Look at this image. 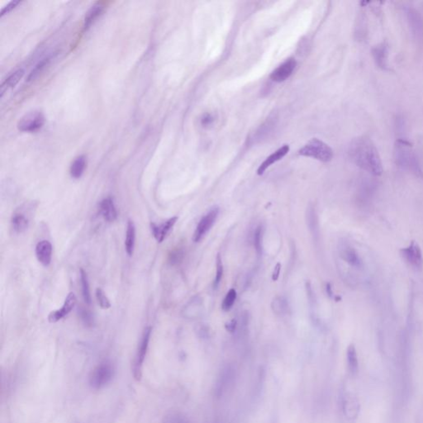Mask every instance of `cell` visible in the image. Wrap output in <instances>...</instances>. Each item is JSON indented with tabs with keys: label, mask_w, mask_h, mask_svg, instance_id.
<instances>
[{
	"label": "cell",
	"mask_w": 423,
	"mask_h": 423,
	"mask_svg": "<svg viewBox=\"0 0 423 423\" xmlns=\"http://www.w3.org/2000/svg\"><path fill=\"white\" fill-rule=\"evenodd\" d=\"M348 155L357 166L375 176L383 174L382 160L378 149L369 138L360 137L353 140L348 148Z\"/></svg>",
	"instance_id": "1"
},
{
	"label": "cell",
	"mask_w": 423,
	"mask_h": 423,
	"mask_svg": "<svg viewBox=\"0 0 423 423\" xmlns=\"http://www.w3.org/2000/svg\"><path fill=\"white\" fill-rule=\"evenodd\" d=\"M394 160L398 166L416 174H421V168L412 145L405 140H398L394 147Z\"/></svg>",
	"instance_id": "2"
},
{
	"label": "cell",
	"mask_w": 423,
	"mask_h": 423,
	"mask_svg": "<svg viewBox=\"0 0 423 423\" xmlns=\"http://www.w3.org/2000/svg\"><path fill=\"white\" fill-rule=\"evenodd\" d=\"M298 154L306 157L314 158L323 162H328L333 158L332 149L317 138H313L300 149Z\"/></svg>",
	"instance_id": "3"
},
{
	"label": "cell",
	"mask_w": 423,
	"mask_h": 423,
	"mask_svg": "<svg viewBox=\"0 0 423 423\" xmlns=\"http://www.w3.org/2000/svg\"><path fill=\"white\" fill-rule=\"evenodd\" d=\"M35 208L33 203H26L17 208L11 218L12 228L16 233H23L28 228Z\"/></svg>",
	"instance_id": "4"
},
{
	"label": "cell",
	"mask_w": 423,
	"mask_h": 423,
	"mask_svg": "<svg viewBox=\"0 0 423 423\" xmlns=\"http://www.w3.org/2000/svg\"><path fill=\"white\" fill-rule=\"evenodd\" d=\"M114 375V370L112 365L108 362H103L97 366L92 371L89 378V383L92 388L100 389L111 382Z\"/></svg>",
	"instance_id": "5"
},
{
	"label": "cell",
	"mask_w": 423,
	"mask_h": 423,
	"mask_svg": "<svg viewBox=\"0 0 423 423\" xmlns=\"http://www.w3.org/2000/svg\"><path fill=\"white\" fill-rule=\"evenodd\" d=\"M400 255L406 263L416 270H422L423 255L418 243L412 240L409 245L400 250Z\"/></svg>",
	"instance_id": "6"
},
{
	"label": "cell",
	"mask_w": 423,
	"mask_h": 423,
	"mask_svg": "<svg viewBox=\"0 0 423 423\" xmlns=\"http://www.w3.org/2000/svg\"><path fill=\"white\" fill-rule=\"evenodd\" d=\"M219 214V208L217 206L213 207L208 213L202 217L199 221L197 227L195 229V232L193 234V240L195 243H199L202 238L205 236L213 224L215 223L216 220Z\"/></svg>",
	"instance_id": "7"
},
{
	"label": "cell",
	"mask_w": 423,
	"mask_h": 423,
	"mask_svg": "<svg viewBox=\"0 0 423 423\" xmlns=\"http://www.w3.org/2000/svg\"><path fill=\"white\" fill-rule=\"evenodd\" d=\"M151 330L152 329H151V327H147L145 328L139 345H138V351H137L135 362H134V367H133L134 376L138 379L141 377L142 366H143L145 358L147 355L149 342H150V339H151Z\"/></svg>",
	"instance_id": "8"
},
{
	"label": "cell",
	"mask_w": 423,
	"mask_h": 423,
	"mask_svg": "<svg viewBox=\"0 0 423 423\" xmlns=\"http://www.w3.org/2000/svg\"><path fill=\"white\" fill-rule=\"evenodd\" d=\"M45 123V117L41 112L34 111L23 116L19 120L18 128L21 132L34 133L42 128Z\"/></svg>",
	"instance_id": "9"
},
{
	"label": "cell",
	"mask_w": 423,
	"mask_h": 423,
	"mask_svg": "<svg viewBox=\"0 0 423 423\" xmlns=\"http://www.w3.org/2000/svg\"><path fill=\"white\" fill-rule=\"evenodd\" d=\"M339 255L345 262L356 269L363 267V261L356 250L346 241H340L338 245Z\"/></svg>",
	"instance_id": "10"
},
{
	"label": "cell",
	"mask_w": 423,
	"mask_h": 423,
	"mask_svg": "<svg viewBox=\"0 0 423 423\" xmlns=\"http://www.w3.org/2000/svg\"><path fill=\"white\" fill-rule=\"evenodd\" d=\"M234 379H235V369L231 365L226 366L222 369L216 383L215 390H214V393L217 398L223 395V394L227 391V389L233 383Z\"/></svg>",
	"instance_id": "11"
},
{
	"label": "cell",
	"mask_w": 423,
	"mask_h": 423,
	"mask_svg": "<svg viewBox=\"0 0 423 423\" xmlns=\"http://www.w3.org/2000/svg\"><path fill=\"white\" fill-rule=\"evenodd\" d=\"M76 301L77 299L75 293H70L65 300L64 305L62 307V309L50 313L48 316L49 322L51 323H57L65 317H67L76 306Z\"/></svg>",
	"instance_id": "12"
},
{
	"label": "cell",
	"mask_w": 423,
	"mask_h": 423,
	"mask_svg": "<svg viewBox=\"0 0 423 423\" xmlns=\"http://www.w3.org/2000/svg\"><path fill=\"white\" fill-rule=\"evenodd\" d=\"M296 65H297V62L295 59L293 58H289L273 71L270 75V78L275 82H283L290 77L295 69Z\"/></svg>",
	"instance_id": "13"
},
{
	"label": "cell",
	"mask_w": 423,
	"mask_h": 423,
	"mask_svg": "<svg viewBox=\"0 0 423 423\" xmlns=\"http://www.w3.org/2000/svg\"><path fill=\"white\" fill-rule=\"evenodd\" d=\"M177 220H178V217H173L166 220L161 224L157 225L156 223H151V232L153 234L154 237L157 240L158 243H162L163 240H165L166 236L169 235V232L174 227V224L176 223Z\"/></svg>",
	"instance_id": "14"
},
{
	"label": "cell",
	"mask_w": 423,
	"mask_h": 423,
	"mask_svg": "<svg viewBox=\"0 0 423 423\" xmlns=\"http://www.w3.org/2000/svg\"><path fill=\"white\" fill-rule=\"evenodd\" d=\"M36 256L43 266H50L52 258V246L48 240H41L36 247Z\"/></svg>",
	"instance_id": "15"
},
{
	"label": "cell",
	"mask_w": 423,
	"mask_h": 423,
	"mask_svg": "<svg viewBox=\"0 0 423 423\" xmlns=\"http://www.w3.org/2000/svg\"><path fill=\"white\" fill-rule=\"evenodd\" d=\"M99 213L103 219L108 222H113L117 218V212L112 197L103 199L99 204Z\"/></svg>",
	"instance_id": "16"
},
{
	"label": "cell",
	"mask_w": 423,
	"mask_h": 423,
	"mask_svg": "<svg viewBox=\"0 0 423 423\" xmlns=\"http://www.w3.org/2000/svg\"><path fill=\"white\" fill-rule=\"evenodd\" d=\"M406 14L412 33L416 37H421L423 35V20L420 14L412 8L407 9Z\"/></svg>",
	"instance_id": "17"
},
{
	"label": "cell",
	"mask_w": 423,
	"mask_h": 423,
	"mask_svg": "<svg viewBox=\"0 0 423 423\" xmlns=\"http://www.w3.org/2000/svg\"><path fill=\"white\" fill-rule=\"evenodd\" d=\"M288 151H289V146L284 145L281 148H279L275 152L271 154L270 156H268L266 160H264V162L259 166L258 169H257V174L259 175H262L266 169L270 167V165L281 160L282 158L288 153Z\"/></svg>",
	"instance_id": "18"
},
{
	"label": "cell",
	"mask_w": 423,
	"mask_h": 423,
	"mask_svg": "<svg viewBox=\"0 0 423 423\" xmlns=\"http://www.w3.org/2000/svg\"><path fill=\"white\" fill-rule=\"evenodd\" d=\"M374 59H375L378 67L385 70L388 68V55H389V47L384 42L375 46L372 50Z\"/></svg>",
	"instance_id": "19"
},
{
	"label": "cell",
	"mask_w": 423,
	"mask_h": 423,
	"mask_svg": "<svg viewBox=\"0 0 423 423\" xmlns=\"http://www.w3.org/2000/svg\"><path fill=\"white\" fill-rule=\"evenodd\" d=\"M136 226L132 220H128L127 225L126 238H125V250L127 254L133 256L135 249Z\"/></svg>",
	"instance_id": "20"
},
{
	"label": "cell",
	"mask_w": 423,
	"mask_h": 423,
	"mask_svg": "<svg viewBox=\"0 0 423 423\" xmlns=\"http://www.w3.org/2000/svg\"><path fill=\"white\" fill-rule=\"evenodd\" d=\"M306 218L307 224L311 231L312 235L316 240H318L319 237V226H318V215H317L314 205H309L307 209Z\"/></svg>",
	"instance_id": "21"
},
{
	"label": "cell",
	"mask_w": 423,
	"mask_h": 423,
	"mask_svg": "<svg viewBox=\"0 0 423 423\" xmlns=\"http://www.w3.org/2000/svg\"><path fill=\"white\" fill-rule=\"evenodd\" d=\"M86 165H87V160L85 156L76 157L70 168V174L71 177L74 178H80L85 172Z\"/></svg>",
	"instance_id": "22"
},
{
	"label": "cell",
	"mask_w": 423,
	"mask_h": 423,
	"mask_svg": "<svg viewBox=\"0 0 423 423\" xmlns=\"http://www.w3.org/2000/svg\"><path fill=\"white\" fill-rule=\"evenodd\" d=\"M103 11V5L101 3H96L95 5H93L87 14L85 15V28L88 29L90 28V26L96 21V19L100 16Z\"/></svg>",
	"instance_id": "23"
},
{
	"label": "cell",
	"mask_w": 423,
	"mask_h": 423,
	"mask_svg": "<svg viewBox=\"0 0 423 423\" xmlns=\"http://www.w3.org/2000/svg\"><path fill=\"white\" fill-rule=\"evenodd\" d=\"M347 357L348 368L350 370V373L355 375L358 371V358H357L356 350L354 345H349L346 352Z\"/></svg>",
	"instance_id": "24"
},
{
	"label": "cell",
	"mask_w": 423,
	"mask_h": 423,
	"mask_svg": "<svg viewBox=\"0 0 423 423\" xmlns=\"http://www.w3.org/2000/svg\"><path fill=\"white\" fill-rule=\"evenodd\" d=\"M23 75H24V71L23 69L17 70L14 71V73H12L3 84L1 86V94H4L5 89L8 88L14 87L15 85L19 82V80L23 78Z\"/></svg>",
	"instance_id": "25"
},
{
	"label": "cell",
	"mask_w": 423,
	"mask_h": 423,
	"mask_svg": "<svg viewBox=\"0 0 423 423\" xmlns=\"http://www.w3.org/2000/svg\"><path fill=\"white\" fill-rule=\"evenodd\" d=\"M358 403L355 398L352 397H346L343 401V411L345 416L353 418L356 416L357 411H358Z\"/></svg>",
	"instance_id": "26"
},
{
	"label": "cell",
	"mask_w": 423,
	"mask_h": 423,
	"mask_svg": "<svg viewBox=\"0 0 423 423\" xmlns=\"http://www.w3.org/2000/svg\"><path fill=\"white\" fill-rule=\"evenodd\" d=\"M80 283H81V287H82V294L84 300L88 305H91V295H90L89 279H88L87 274L83 269L80 270Z\"/></svg>",
	"instance_id": "27"
},
{
	"label": "cell",
	"mask_w": 423,
	"mask_h": 423,
	"mask_svg": "<svg viewBox=\"0 0 423 423\" xmlns=\"http://www.w3.org/2000/svg\"><path fill=\"white\" fill-rule=\"evenodd\" d=\"M263 236L264 227L260 224L256 227L254 232V247L258 256H261L263 251Z\"/></svg>",
	"instance_id": "28"
},
{
	"label": "cell",
	"mask_w": 423,
	"mask_h": 423,
	"mask_svg": "<svg viewBox=\"0 0 423 423\" xmlns=\"http://www.w3.org/2000/svg\"><path fill=\"white\" fill-rule=\"evenodd\" d=\"M49 61H50L49 58L42 59L32 69V71L30 72L29 76H28V82L36 80L43 72L45 68L48 66Z\"/></svg>",
	"instance_id": "29"
},
{
	"label": "cell",
	"mask_w": 423,
	"mask_h": 423,
	"mask_svg": "<svg viewBox=\"0 0 423 423\" xmlns=\"http://www.w3.org/2000/svg\"><path fill=\"white\" fill-rule=\"evenodd\" d=\"M216 261H217V262H216V276L214 281H213V288L217 289L220 283L222 281V276H223V263H222L221 255H217Z\"/></svg>",
	"instance_id": "30"
},
{
	"label": "cell",
	"mask_w": 423,
	"mask_h": 423,
	"mask_svg": "<svg viewBox=\"0 0 423 423\" xmlns=\"http://www.w3.org/2000/svg\"><path fill=\"white\" fill-rule=\"evenodd\" d=\"M236 299V291L234 288H231L226 293V297L222 302V309L223 311L228 312L235 304Z\"/></svg>",
	"instance_id": "31"
},
{
	"label": "cell",
	"mask_w": 423,
	"mask_h": 423,
	"mask_svg": "<svg viewBox=\"0 0 423 423\" xmlns=\"http://www.w3.org/2000/svg\"><path fill=\"white\" fill-rule=\"evenodd\" d=\"M272 309L277 314H284L288 309V305L283 297H276L272 303Z\"/></svg>",
	"instance_id": "32"
},
{
	"label": "cell",
	"mask_w": 423,
	"mask_h": 423,
	"mask_svg": "<svg viewBox=\"0 0 423 423\" xmlns=\"http://www.w3.org/2000/svg\"><path fill=\"white\" fill-rule=\"evenodd\" d=\"M95 294H96L97 301H98V304H99L101 309H108L111 308L110 300L108 299V297H107L106 293H104V291L102 288H97Z\"/></svg>",
	"instance_id": "33"
},
{
	"label": "cell",
	"mask_w": 423,
	"mask_h": 423,
	"mask_svg": "<svg viewBox=\"0 0 423 423\" xmlns=\"http://www.w3.org/2000/svg\"><path fill=\"white\" fill-rule=\"evenodd\" d=\"M79 313H80L81 320L85 323V325L89 326V325H91L92 323H93V318H92L91 314H90L88 310L81 308V309L79 310Z\"/></svg>",
	"instance_id": "34"
},
{
	"label": "cell",
	"mask_w": 423,
	"mask_h": 423,
	"mask_svg": "<svg viewBox=\"0 0 423 423\" xmlns=\"http://www.w3.org/2000/svg\"><path fill=\"white\" fill-rule=\"evenodd\" d=\"M20 1L19 0H14V1H11V2L9 3L5 7H4L2 10H1V13H0V17H3L5 14H9L10 12H11L12 10L15 9V8L18 6V5L20 4Z\"/></svg>",
	"instance_id": "35"
},
{
	"label": "cell",
	"mask_w": 423,
	"mask_h": 423,
	"mask_svg": "<svg viewBox=\"0 0 423 423\" xmlns=\"http://www.w3.org/2000/svg\"><path fill=\"white\" fill-rule=\"evenodd\" d=\"M214 122V117L213 115L210 113H206L204 115V117H202L201 124L204 127L210 126Z\"/></svg>",
	"instance_id": "36"
},
{
	"label": "cell",
	"mask_w": 423,
	"mask_h": 423,
	"mask_svg": "<svg viewBox=\"0 0 423 423\" xmlns=\"http://www.w3.org/2000/svg\"><path fill=\"white\" fill-rule=\"evenodd\" d=\"M280 270H281V264L277 263L276 266H275V269H274V271H273V281H277L278 279H279V274H280Z\"/></svg>",
	"instance_id": "37"
},
{
	"label": "cell",
	"mask_w": 423,
	"mask_h": 423,
	"mask_svg": "<svg viewBox=\"0 0 423 423\" xmlns=\"http://www.w3.org/2000/svg\"><path fill=\"white\" fill-rule=\"evenodd\" d=\"M236 319H233V320H231V322H229V323H227L226 324V329L227 330V331H228L229 332H235V330H236Z\"/></svg>",
	"instance_id": "38"
},
{
	"label": "cell",
	"mask_w": 423,
	"mask_h": 423,
	"mask_svg": "<svg viewBox=\"0 0 423 423\" xmlns=\"http://www.w3.org/2000/svg\"><path fill=\"white\" fill-rule=\"evenodd\" d=\"M182 255H183V253L179 252V251L174 252V253H173V255L170 256V257H171L170 261H171L172 263H176V262H178V261L180 260L181 256H182Z\"/></svg>",
	"instance_id": "39"
},
{
	"label": "cell",
	"mask_w": 423,
	"mask_h": 423,
	"mask_svg": "<svg viewBox=\"0 0 423 423\" xmlns=\"http://www.w3.org/2000/svg\"><path fill=\"white\" fill-rule=\"evenodd\" d=\"M326 290H327V293L330 297H334L333 291H332V285H331L330 283H328V284H327V285H326Z\"/></svg>",
	"instance_id": "40"
}]
</instances>
